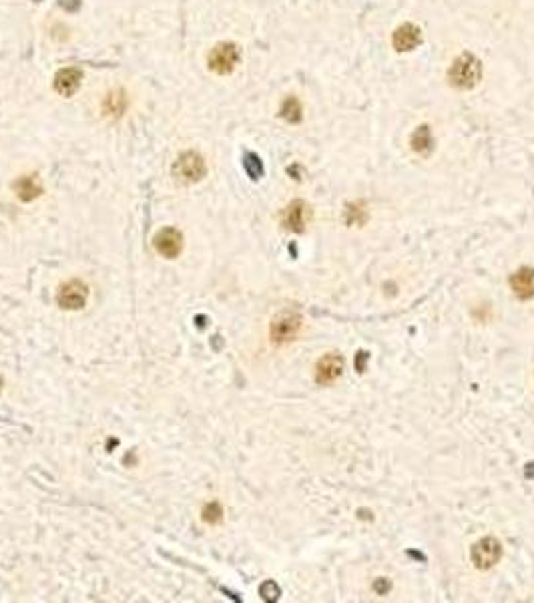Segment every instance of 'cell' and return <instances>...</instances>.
<instances>
[{"label": "cell", "instance_id": "cell-18", "mask_svg": "<svg viewBox=\"0 0 534 603\" xmlns=\"http://www.w3.org/2000/svg\"><path fill=\"white\" fill-rule=\"evenodd\" d=\"M259 593H261V597H263L265 602H276V600L279 597V587L274 583V581H265V583L261 585Z\"/></svg>", "mask_w": 534, "mask_h": 603}, {"label": "cell", "instance_id": "cell-12", "mask_svg": "<svg viewBox=\"0 0 534 603\" xmlns=\"http://www.w3.org/2000/svg\"><path fill=\"white\" fill-rule=\"evenodd\" d=\"M410 145H412L414 153H418L422 157H430L434 153V149H436V141H434L430 127L428 125L416 127V131L410 137Z\"/></svg>", "mask_w": 534, "mask_h": 603}, {"label": "cell", "instance_id": "cell-2", "mask_svg": "<svg viewBox=\"0 0 534 603\" xmlns=\"http://www.w3.org/2000/svg\"><path fill=\"white\" fill-rule=\"evenodd\" d=\"M207 173V165L203 161V157L195 151H187L183 153L175 165H173V175L181 181V184H195L201 181Z\"/></svg>", "mask_w": 534, "mask_h": 603}, {"label": "cell", "instance_id": "cell-10", "mask_svg": "<svg viewBox=\"0 0 534 603\" xmlns=\"http://www.w3.org/2000/svg\"><path fill=\"white\" fill-rule=\"evenodd\" d=\"M422 43V30L420 26L412 23L400 24L394 30V37H392V45L398 52H410L414 48L418 47Z\"/></svg>", "mask_w": 534, "mask_h": 603}, {"label": "cell", "instance_id": "cell-17", "mask_svg": "<svg viewBox=\"0 0 534 603\" xmlns=\"http://www.w3.org/2000/svg\"><path fill=\"white\" fill-rule=\"evenodd\" d=\"M223 519V509H221V505L219 503H207L205 507H203V521L205 523H211V525H215V523H219Z\"/></svg>", "mask_w": 534, "mask_h": 603}, {"label": "cell", "instance_id": "cell-7", "mask_svg": "<svg viewBox=\"0 0 534 603\" xmlns=\"http://www.w3.org/2000/svg\"><path fill=\"white\" fill-rule=\"evenodd\" d=\"M344 372V358L336 352L325 354L324 358H320L318 366H316V382L318 384H331L333 380H338Z\"/></svg>", "mask_w": 534, "mask_h": 603}, {"label": "cell", "instance_id": "cell-20", "mask_svg": "<svg viewBox=\"0 0 534 603\" xmlns=\"http://www.w3.org/2000/svg\"><path fill=\"white\" fill-rule=\"evenodd\" d=\"M61 6L69 12H74L81 8V0H61Z\"/></svg>", "mask_w": 534, "mask_h": 603}, {"label": "cell", "instance_id": "cell-9", "mask_svg": "<svg viewBox=\"0 0 534 603\" xmlns=\"http://www.w3.org/2000/svg\"><path fill=\"white\" fill-rule=\"evenodd\" d=\"M307 219H309V208H307V204H305V201H302V199H296V201H291V204L285 208V211H283V217H281V221H283V228H285V230H289V232H296V233H302L303 230H305V226H307Z\"/></svg>", "mask_w": 534, "mask_h": 603}, {"label": "cell", "instance_id": "cell-22", "mask_svg": "<svg viewBox=\"0 0 534 603\" xmlns=\"http://www.w3.org/2000/svg\"><path fill=\"white\" fill-rule=\"evenodd\" d=\"M34 2H41V0H34Z\"/></svg>", "mask_w": 534, "mask_h": 603}, {"label": "cell", "instance_id": "cell-1", "mask_svg": "<svg viewBox=\"0 0 534 603\" xmlns=\"http://www.w3.org/2000/svg\"><path fill=\"white\" fill-rule=\"evenodd\" d=\"M482 79V63L476 55L472 52H462L448 70V81L452 87L460 91H470L474 89Z\"/></svg>", "mask_w": 534, "mask_h": 603}, {"label": "cell", "instance_id": "cell-4", "mask_svg": "<svg viewBox=\"0 0 534 603\" xmlns=\"http://www.w3.org/2000/svg\"><path fill=\"white\" fill-rule=\"evenodd\" d=\"M470 557H472V563L478 569H490V567H494L500 561V557H502V545L494 537H484V539H480V541H476L472 545Z\"/></svg>", "mask_w": 534, "mask_h": 603}, {"label": "cell", "instance_id": "cell-3", "mask_svg": "<svg viewBox=\"0 0 534 603\" xmlns=\"http://www.w3.org/2000/svg\"><path fill=\"white\" fill-rule=\"evenodd\" d=\"M300 328H302V316L298 312H291V310L279 312L271 322V340L276 344L291 342L298 336Z\"/></svg>", "mask_w": 534, "mask_h": 603}, {"label": "cell", "instance_id": "cell-5", "mask_svg": "<svg viewBox=\"0 0 534 603\" xmlns=\"http://www.w3.org/2000/svg\"><path fill=\"white\" fill-rule=\"evenodd\" d=\"M87 298H89V288L85 281L81 279H70L67 284L61 286L59 294H57V302L63 310H83L85 304H87Z\"/></svg>", "mask_w": 534, "mask_h": 603}, {"label": "cell", "instance_id": "cell-6", "mask_svg": "<svg viewBox=\"0 0 534 603\" xmlns=\"http://www.w3.org/2000/svg\"><path fill=\"white\" fill-rule=\"evenodd\" d=\"M239 59V48L233 43H219L209 52V69L217 75H227L237 67Z\"/></svg>", "mask_w": 534, "mask_h": 603}, {"label": "cell", "instance_id": "cell-11", "mask_svg": "<svg viewBox=\"0 0 534 603\" xmlns=\"http://www.w3.org/2000/svg\"><path fill=\"white\" fill-rule=\"evenodd\" d=\"M511 288L516 298L533 300L534 298V268H520L511 276Z\"/></svg>", "mask_w": 534, "mask_h": 603}, {"label": "cell", "instance_id": "cell-14", "mask_svg": "<svg viewBox=\"0 0 534 603\" xmlns=\"http://www.w3.org/2000/svg\"><path fill=\"white\" fill-rule=\"evenodd\" d=\"M14 191H17L19 199L32 201L43 193V186H41V179L37 175H23L14 181Z\"/></svg>", "mask_w": 534, "mask_h": 603}, {"label": "cell", "instance_id": "cell-8", "mask_svg": "<svg viewBox=\"0 0 534 603\" xmlns=\"http://www.w3.org/2000/svg\"><path fill=\"white\" fill-rule=\"evenodd\" d=\"M155 250L167 259H175L183 250V235L173 228H165L155 235Z\"/></svg>", "mask_w": 534, "mask_h": 603}, {"label": "cell", "instance_id": "cell-21", "mask_svg": "<svg viewBox=\"0 0 534 603\" xmlns=\"http://www.w3.org/2000/svg\"><path fill=\"white\" fill-rule=\"evenodd\" d=\"M0 391H2V378H0Z\"/></svg>", "mask_w": 534, "mask_h": 603}, {"label": "cell", "instance_id": "cell-19", "mask_svg": "<svg viewBox=\"0 0 534 603\" xmlns=\"http://www.w3.org/2000/svg\"><path fill=\"white\" fill-rule=\"evenodd\" d=\"M107 103H109V109H111L115 115H121V113H123V109H125V97H121V93L109 95Z\"/></svg>", "mask_w": 534, "mask_h": 603}, {"label": "cell", "instance_id": "cell-16", "mask_svg": "<svg viewBox=\"0 0 534 603\" xmlns=\"http://www.w3.org/2000/svg\"><path fill=\"white\" fill-rule=\"evenodd\" d=\"M243 167H245V171H247V175H249L251 179H259V177L263 175V163H261V159L257 157L256 153H247V155H245Z\"/></svg>", "mask_w": 534, "mask_h": 603}, {"label": "cell", "instance_id": "cell-15", "mask_svg": "<svg viewBox=\"0 0 534 603\" xmlns=\"http://www.w3.org/2000/svg\"><path fill=\"white\" fill-rule=\"evenodd\" d=\"M279 115H281V119H285L287 123H291V125H298V123H302V119H303L302 103H300L296 97H287V99L283 101V105H281V111H279Z\"/></svg>", "mask_w": 534, "mask_h": 603}, {"label": "cell", "instance_id": "cell-13", "mask_svg": "<svg viewBox=\"0 0 534 603\" xmlns=\"http://www.w3.org/2000/svg\"><path fill=\"white\" fill-rule=\"evenodd\" d=\"M81 87V70L79 69H63L57 72L54 77V89L63 97H72L76 89Z\"/></svg>", "mask_w": 534, "mask_h": 603}]
</instances>
